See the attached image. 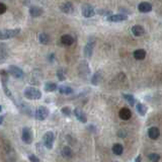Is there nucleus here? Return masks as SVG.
<instances>
[{
  "label": "nucleus",
  "instance_id": "obj_1",
  "mask_svg": "<svg viewBox=\"0 0 162 162\" xmlns=\"http://www.w3.org/2000/svg\"><path fill=\"white\" fill-rule=\"evenodd\" d=\"M23 94L27 99H33V100H38L42 97V92L38 88L34 86H28L25 88L23 91Z\"/></svg>",
  "mask_w": 162,
  "mask_h": 162
},
{
  "label": "nucleus",
  "instance_id": "obj_2",
  "mask_svg": "<svg viewBox=\"0 0 162 162\" xmlns=\"http://www.w3.org/2000/svg\"><path fill=\"white\" fill-rule=\"evenodd\" d=\"M20 33V28H12V30H3L1 31V34H0V39L2 41L11 39V38L16 37L18 34Z\"/></svg>",
  "mask_w": 162,
  "mask_h": 162
},
{
  "label": "nucleus",
  "instance_id": "obj_3",
  "mask_svg": "<svg viewBox=\"0 0 162 162\" xmlns=\"http://www.w3.org/2000/svg\"><path fill=\"white\" fill-rule=\"evenodd\" d=\"M48 116H49V110L44 106H41L38 107L36 113H34V117H36L38 121L46 120L48 117Z\"/></svg>",
  "mask_w": 162,
  "mask_h": 162
},
{
  "label": "nucleus",
  "instance_id": "obj_4",
  "mask_svg": "<svg viewBox=\"0 0 162 162\" xmlns=\"http://www.w3.org/2000/svg\"><path fill=\"white\" fill-rule=\"evenodd\" d=\"M44 144H45L46 148L51 150V149L53 148V145H54V140H55V137H54V134L53 132H47L45 135H44Z\"/></svg>",
  "mask_w": 162,
  "mask_h": 162
},
{
  "label": "nucleus",
  "instance_id": "obj_5",
  "mask_svg": "<svg viewBox=\"0 0 162 162\" xmlns=\"http://www.w3.org/2000/svg\"><path fill=\"white\" fill-rule=\"evenodd\" d=\"M81 11H82V14H83V16L86 17V18L92 17L93 15L95 14L93 6L90 5V4H84L83 6H82Z\"/></svg>",
  "mask_w": 162,
  "mask_h": 162
},
{
  "label": "nucleus",
  "instance_id": "obj_6",
  "mask_svg": "<svg viewBox=\"0 0 162 162\" xmlns=\"http://www.w3.org/2000/svg\"><path fill=\"white\" fill-rule=\"evenodd\" d=\"M8 72L9 74L13 76L14 78H21L23 76V71L20 67L14 65H10L8 67Z\"/></svg>",
  "mask_w": 162,
  "mask_h": 162
},
{
  "label": "nucleus",
  "instance_id": "obj_7",
  "mask_svg": "<svg viewBox=\"0 0 162 162\" xmlns=\"http://www.w3.org/2000/svg\"><path fill=\"white\" fill-rule=\"evenodd\" d=\"M21 139L25 144H31L33 142V134L30 128H23V134H21Z\"/></svg>",
  "mask_w": 162,
  "mask_h": 162
},
{
  "label": "nucleus",
  "instance_id": "obj_8",
  "mask_svg": "<svg viewBox=\"0 0 162 162\" xmlns=\"http://www.w3.org/2000/svg\"><path fill=\"white\" fill-rule=\"evenodd\" d=\"M94 45H95V42L93 40L88 41V43L86 44V46L84 48V56L86 57V58H90V57L92 56Z\"/></svg>",
  "mask_w": 162,
  "mask_h": 162
},
{
  "label": "nucleus",
  "instance_id": "obj_9",
  "mask_svg": "<svg viewBox=\"0 0 162 162\" xmlns=\"http://www.w3.org/2000/svg\"><path fill=\"white\" fill-rule=\"evenodd\" d=\"M74 115L76 117V119H77L80 123H82V124H86L87 123L86 115H85V113L81 109H79V107H76V109L74 110Z\"/></svg>",
  "mask_w": 162,
  "mask_h": 162
},
{
  "label": "nucleus",
  "instance_id": "obj_10",
  "mask_svg": "<svg viewBox=\"0 0 162 162\" xmlns=\"http://www.w3.org/2000/svg\"><path fill=\"white\" fill-rule=\"evenodd\" d=\"M43 12H44L43 8L39 7V6L33 5V6H31V7H30V14H31V16H33V17L41 16V15L43 14Z\"/></svg>",
  "mask_w": 162,
  "mask_h": 162
},
{
  "label": "nucleus",
  "instance_id": "obj_11",
  "mask_svg": "<svg viewBox=\"0 0 162 162\" xmlns=\"http://www.w3.org/2000/svg\"><path fill=\"white\" fill-rule=\"evenodd\" d=\"M127 18H128V16L126 14H113L110 15L107 20L110 21H113V23H121V21L127 20Z\"/></svg>",
  "mask_w": 162,
  "mask_h": 162
},
{
  "label": "nucleus",
  "instance_id": "obj_12",
  "mask_svg": "<svg viewBox=\"0 0 162 162\" xmlns=\"http://www.w3.org/2000/svg\"><path fill=\"white\" fill-rule=\"evenodd\" d=\"M119 115H120V117H121L122 120L127 121V120H130V119H131L132 112H131V110L128 109V107H123V109L120 110Z\"/></svg>",
  "mask_w": 162,
  "mask_h": 162
},
{
  "label": "nucleus",
  "instance_id": "obj_13",
  "mask_svg": "<svg viewBox=\"0 0 162 162\" xmlns=\"http://www.w3.org/2000/svg\"><path fill=\"white\" fill-rule=\"evenodd\" d=\"M138 9L143 13H148L152 10V5L149 2H141L138 5Z\"/></svg>",
  "mask_w": 162,
  "mask_h": 162
},
{
  "label": "nucleus",
  "instance_id": "obj_14",
  "mask_svg": "<svg viewBox=\"0 0 162 162\" xmlns=\"http://www.w3.org/2000/svg\"><path fill=\"white\" fill-rule=\"evenodd\" d=\"M160 135V131L157 127H151L150 129L148 130V136L149 138L152 140H156Z\"/></svg>",
  "mask_w": 162,
  "mask_h": 162
},
{
  "label": "nucleus",
  "instance_id": "obj_15",
  "mask_svg": "<svg viewBox=\"0 0 162 162\" xmlns=\"http://www.w3.org/2000/svg\"><path fill=\"white\" fill-rule=\"evenodd\" d=\"M61 43L64 46H71L74 43V39L70 34H63L61 37Z\"/></svg>",
  "mask_w": 162,
  "mask_h": 162
},
{
  "label": "nucleus",
  "instance_id": "obj_16",
  "mask_svg": "<svg viewBox=\"0 0 162 162\" xmlns=\"http://www.w3.org/2000/svg\"><path fill=\"white\" fill-rule=\"evenodd\" d=\"M132 33L135 37H142L145 34V30L141 25H134L132 27Z\"/></svg>",
  "mask_w": 162,
  "mask_h": 162
},
{
  "label": "nucleus",
  "instance_id": "obj_17",
  "mask_svg": "<svg viewBox=\"0 0 162 162\" xmlns=\"http://www.w3.org/2000/svg\"><path fill=\"white\" fill-rule=\"evenodd\" d=\"M60 9L64 13H70V12L73 11V5L70 2H64L60 5Z\"/></svg>",
  "mask_w": 162,
  "mask_h": 162
},
{
  "label": "nucleus",
  "instance_id": "obj_18",
  "mask_svg": "<svg viewBox=\"0 0 162 162\" xmlns=\"http://www.w3.org/2000/svg\"><path fill=\"white\" fill-rule=\"evenodd\" d=\"M134 58L136 60H144L146 57V51L143 49H138L134 52Z\"/></svg>",
  "mask_w": 162,
  "mask_h": 162
},
{
  "label": "nucleus",
  "instance_id": "obj_19",
  "mask_svg": "<svg viewBox=\"0 0 162 162\" xmlns=\"http://www.w3.org/2000/svg\"><path fill=\"white\" fill-rule=\"evenodd\" d=\"M59 92L61 94H65V95H69V94H72L74 92V90L72 89L71 87L69 86H65V85H62V86L59 87Z\"/></svg>",
  "mask_w": 162,
  "mask_h": 162
},
{
  "label": "nucleus",
  "instance_id": "obj_20",
  "mask_svg": "<svg viewBox=\"0 0 162 162\" xmlns=\"http://www.w3.org/2000/svg\"><path fill=\"white\" fill-rule=\"evenodd\" d=\"M44 89H45V91H47V92H53V91H55L57 89V84L54 83V82H47L45 84Z\"/></svg>",
  "mask_w": 162,
  "mask_h": 162
},
{
  "label": "nucleus",
  "instance_id": "obj_21",
  "mask_svg": "<svg viewBox=\"0 0 162 162\" xmlns=\"http://www.w3.org/2000/svg\"><path fill=\"white\" fill-rule=\"evenodd\" d=\"M39 41L41 44H43V45H48V44L50 43V37L48 36L47 34L42 33L39 34Z\"/></svg>",
  "mask_w": 162,
  "mask_h": 162
},
{
  "label": "nucleus",
  "instance_id": "obj_22",
  "mask_svg": "<svg viewBox=\"0 0 162 162\" xmlns=\"http://www.w3.org/2000/svg\"><path fill=\"white\" fill-rule=\"evenodd\" d=\"M136 110H137V112L141 116H145L146 113H147V110H148L147 106L143 103H137V106H136Z\"/></svg>",
  "mask_w": 162,
  "mask_h": 162
},
{
  "label": "nucleus",
  "instance_id": "obj_23",
  "mask_svg": "<svg viewBox=\"0 0 162 162\" xmlns=\"http://www.w3.org/2000/svg\"><path fill=\"white\" fill-rule=\"evenodd\" d=\"M113 152L115 153L116 155H122L123 152H124V147L122 144H119V143H117L113 146Z\"/></svg>",
  "mask_w": 162,
  "mask_h": 162
},
{
  "label": "nucleus",
  "instance_id": "obj_24",
  "mask_svg": "<svg viewBox=\"0 0 162 162\" xmlns=\"http://www.w3.org/2000/svg\"><path fill=\"white\" fill-rule=\"evenodd\" d=\"M61 153H62V156L66 157V158H70L72 156V150H71V148L68 147V146H65V147L62 149Z\"/></svg>",
  "mask_w": 162,
  "mask_h": 162
},
{
  "label": "nucleus",
  "instance_id": "obj_25",
  "mask_svg": "<svg viewBox=\"0 0 162 162\" xmlns=\"http://www.w3.org/2000/svg\"><path fill=\"white\" fill-rule=\"evenodd\" d=\"M123 97L125 98L126 101L128 103L130 106H133L135 104V97L132 94H123Z\"/></svg>",
  "mask_w": 162,
  "mask_h": 162
},
{
  "label": "nucleus",
  "instance_id": "obj_26",
  "mask_svg": "<svg viewBox=\"0 0 162 162\" xmlns=\"http://www.w3.org/2000/svg\"><path fill=\"white\" fill-rule=\"evenodd\" d=\"M100 78H101L100 73H99V72H96V73H95V74L93 75L92 79H91V82H92V84H93V85H97L98 83H99Z\"/></svg>",
  "mask_w": 162,
  "mask_h": 162
},
{
  "label": "nucleus",
  "instance_id": "obj_27",
  "mask_svg": "<svg viewBox=\"0 0 162 162\" xmlns=\"http://www.w3.org/2000/svg\"><path fill=\"white\" fill-rule=\"evenodd\" d=\"M148 158L151 162H158L160 160V155L157 153H151L148 155Z\"/></svg>",
  "mask_w": 162,
  "mask_h": 162
},
{
  "label": "nucleus",
  "instance_id": "obj_28",
  "mask_svg": "<svg viewBox=\"0 0 162 162\" xmlns=\"http://www.w3.org/2000/svg\"><path fill=\"white\" fill-rule=\"evenodd\" d=\"M0 74H1V81H2V84H6V82L8 81V73L6 72L5 70H1Z\"/></svg>",
  "mask_w": 162,
  "mask_h": 162
},
{
  "label": "nucleus",
  "instance_id": "obj_29",
  "mask_svg": "<svg viewBox=\"0 0 162 162\" xmlns=\"http://www.w3.org/2000/svg\"><path fill=\"white\" fill-rule=\"evenodd\" d=\"M61 113L64 116H66V117H70V116H71V113L72 112H71V110H70L69 106H64V107H62Z\"/></svg>",
  "mask_w": 162,
  "mask_h": 162
},
{
  "label": "nucleus",
  "instance_id": "obj_30",
  "mask_svg": "<svg viewBox=\"0 0 162 162\" xmlns=\"http://www.w3.org/2000/svg\"><path fill=\"white\" fill-rule=\"evenodd\" d=\"M57 77L60 81H64L66 79V76L64 75V72H63L62 69H59L58 71H57Z\"/></svg>",
  "mask_w": 162,
  "mask_h": 162
},
{
  "label": "nucleus",
  "instance_id": "obj_31",
  "mask_svg": "<svg viewBox=\"0 0 162 162\" xmlns=\"http://www.w3.org/2000/svg\"><path fill=\"white\" fill-rule=\"evenodd\" d=\"M28 160H30L31 162H41V160L39 159V157L36 156V155H34V154L28 155Z\"/></svg>",
  "mask_w": 162,
  "mask_h": 162
},
{
  "label": "nucleus",
  "instance_id": "obj_32",
  "mask_svg": "<svg viewBox=\"0 0 162 162\" xmlns=\"http://www.w3.org/2000/svg\"><path fill=\"white\" fill-rule=\"evenodd\" d=\"M6 5L4 4L3 2L0 3V14H3V13H5V11H6Z\"/></svg>",
  "mask_w": 162,
  "mask_h": 162
},
{
  "label": "nucleus",
  "instance_id": "obj_33",
  "mask_svg": "<svg viewBox=\"0 0 162 162\" xmlns=\"http://www.w3.org/2000/svg\"><path fill=\"white\" fill-rule=\"evenodd\" d=\"M141 160H142V157H141V155H138V157L136 158L135 162H141Z\"/></svg>",
  "mask_w": 162,
  "mask_h": 162
},
{
  "label": "nucleus",
  "instance_id": "obj_34",
  "mask_svg": "<svg viewBox=\"0 0 162 162\" xmlns=\"http://www.w3.org/2000/svg\"><path fill=\"white\" fill-rule=\"evenodd\" d=\"M3 117H4L1 116V120H0V124H2V123H3Z\"/></svg>",
  "mask_w": 162,
  "mask_h": 162
}]
</instances>
